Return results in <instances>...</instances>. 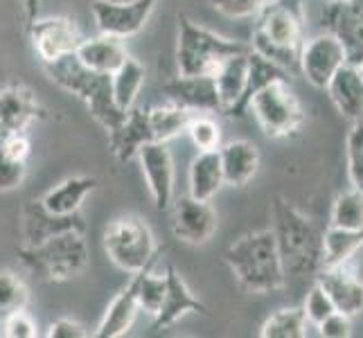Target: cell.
Returning a JSON list of instances; mask_svg holds the SVG:
<instances>
[{"instance_id": "obj_8", "label": "cell", "mask_w": 363, "mask_h": 338, "mask_svg": "<svg viewBox=\"0 0 363 338\" xmlns=\"http://www.w3.org/2000/svg\"><path fill=\"white\" fill-rule=\"evenodd\" d=\"M343 64H347L345 47L332 32L316 34L300 45V72L316 89H325Z\"/></svg>"}, {"instance_id": "obj_35", "label": "cell", "mask_w": 363, "mask_h": 338, "mask_svg": "<svg viewBox=\"0 0 363 338\" xmlns=\"http://www.w3.org/2000/svg\"><path fill=\"white\" fill-rule=\"evenodd\" d=\"M345 162L350 185H352V190L363 194V118L350 122V131L345 137Z\"/></svg>"}, {"instance_id": "obj_37", "label": "cell", "mask_w": 363, "mask_h": 338, "mask_svg": "<svg viewBox=\"0 0 363 338\" xmlns=\"http://www.w3.org/2000/svg\"><path fill=\"white\" fill-rule=\"evenodd\" d=\"M152 269L154 264L143 271L140 286H138V307H140L145 314L156 316L162 305V298H165L167 280H165V275H156Z\"/></svg>"}, {"instance_id": "obj_43", "label": "cell", "mask_w": 363, "mask_h": 338, "mask_svg": "<svg viewBox=\"0 0 363 338\" xmlns=\"http://www.w3.org/2000/svg\"><path fill=\"white\" fill-rule=\"evenodd\" d=\"M318 329L325 338H347L352 334V322H350V316L341 314V311H334V314H330L318 325Z\"/></svg>"}, {"instance_id": "obj_34", "label": "cell", "mask_w": 363, "mask_h": 338, "mask_svg": "<svg viewBox=\"0 0 363 338\" xmlns=\"http://www.w3.org/2000/svg\"><path fill=\"white\" fill-rule=\"evenodd\" d=\"M334 228L345 230H361L363 228V194L357 190H350L336 196L332 205V221Z\"/></svg>"}, {"instance_id": "obj_36", "label": "cell", "mask_w": 363, "mask_h": 338, "mask_svg": "<svg viewBox=\"0 0 363 338\" xmlns=\"http://www.w3.org/2000/svg\"><path fill=\"white\" fill-rule=\"evenodd\" d=\"M30 289L25 282L11 271H0V320H5L9 314L28 307Z\"/></svg>"}, {"instance_id": "obj_47", "label": "cell", "mask_w": 363, "mask_h": 338, "mask_svg": "<svg viewBox=\"0 0 363 338\" xmlns=\"http://www.w3.org/2000/svg\"><path fill=\"white\" fill-rule=\"evenodd\" d=\"M352 5L361 11V14H363V0H352Z\"/></svg>"}, {"instance_id": "obj_27", "label": "cell", "mask_w": 363, "mask_h": 338, "mask_svg": "<svg viewBox=\"0 0 363 338\" xmlns=\"http://www.w3.org/2000/svg\"><path fill=\"white\" fill-rule=\"evenodd\" d=\"M187 179H190V196L199 198V201H210V198L226 185V181H223L219 149L199 152L190 165V176Z\"/></svg>"}, {"instance_id": "obj_13", "label": "cell", "mask_w": 363, "mask_h": 338, "mask_svg": "<svg viewBox=\"0 0 363 338\" xmlns=\"http://www.w3.org/2000/svg\"><path fill=\"white\" fill-rule=\"evenodd\" d=\"M160 93L167 102L192 113H223L212 74H179L162 84Z\"/></svg>"}, {"instance_id": "obj_30", "label": "cell", "mask_w": 363, "mask_h": 338, "mask_svg": "<svg viewBox=\"0 0 363 338\" xmlns=\"http://www.w3.org/2000/svg\"><path fill=\"white\" fill-rule=\"evenodd\" d=\"M147 116H149V124H152L154 140L156 142H167V140H172V137H177V135L187 131V124H190L194 113L167 102L162 106L149 108Z\"/></svg>"}, {"instance_id": "obj_19", "label": "cell", "mask_w": 363, "mask_h": 338, "mask_svg": "<svg viewBox=\"0 0 363 338\" xmlns=\"http://www.w3.org/2000/svg\"><path fill=\"white\" fill-rule=\"evenodd\" d=\"M165 280H167L165 298H162V305L158 309V314L154 316V327L156 329L172 327L174 322L181 320L187 314H206L208 307L199 298L192 295L190 286L185 284V280L177 273V269L167 266Z\"/></svg>"}, {"instance_id": "obj_24", "label": "cell", "mask_w": 363, "mask_h": 338, "mask_svg": "<svg viewBox=\"0 0 363 338\" xmlns=\"http://www.w3.org/2000/svg\"><path fill=\"white\" fill-rule=\"evenodd\" d=\"M291 74L282 70L280 66L271 64L269 59H264L262 55L253 52L250 50L248 52V70H246V86H244V93L240 97V102H237L230 111L228 116L233 118H244L248 113V102L253 99V95H257L262 89H267L269 84H275V81H289Z\"/></svg>"}, {"instance_id": "obj_1", "label": "cell", "mask_w": 363, "mask_h": 338, "mask_svg": "<svg viewBox=\"0 0 363 338\" xmlns=\"http://www.w3.org/2000/svg\"><path fill=\"white\" fill-rule=\"evenodd\" d=\"M278 253L286 275H316L323 264V230L284 198L273 201V225Z\"/></svg>"}, {"instance_id": "obj_38", "label": "cell", "mask_w": 363, "mask_h": 338, "mask_svg": "<svg viewBox=\"0 0 363 338\" xmlns=\"http://www.w3.org/2000/svg\"><path fill=\"white\" fill-rule=\"evenodd\" d=\"M187 135L190 140L194 142V147L199 152H212V149H219V140H221V131H219V124L203 116V113H194L190 124H187Z\"/></svg>"}, {"instance_id": "obj_22", "label": "cell", "mask_w": 363, "mask_h": 338, "mask_svg": "<svg viewBox=\"0 0 363 338\" xmlns=\"http://www.w3.org/2000/svg\"><path fill=\"white\" fill-rule=\"evenodd\" d=\"M143 271L133 273L129 284L124 286V289L113 298V303L108 305L106 314L95 332L97 338H120L131 329L138 311H140V307H138V286H140Z\"/></svg>"}, {"instance_id": "obj_31", "label": "cell", "mask_w": 363, "mask_h": 338, "mask_svg": "<svg viewBox=\"0 0 363 338\" xmlns=\"http://www.w3.org/2000/svg\"><path fill=\"white\" fill-rule=\"evenodd\" d=\"M145 68L135 59L127 57V61L111 74V86H113V99L122 111L135 106V97L145 84Z\"/></svg>"}, {"instance_id": "obj_26", "label": "cell", "mask_w": 363, "mask_h": 338, "mask_svg": "<svg viewBox=\"0 0 363 338\" xmlns=\"http://www.w3.org/2000/svg\"><path fill=\"white\" fill-rule=\"evenodd\" d=\"M97 187L95 176H70L55 185L52 190H48L41 198L45 210L52 215H74L82 210L84 198L89 196Z\"/></svg>"}, {"instance_id": "obj_2", "label": "cell", "mask_w": 363, "mask_h": 338, "mask_svg": "<svg viewBox=\"0 0 363 338\" xmlns=\"http://www.w3.org/2000/svg\"><path fill=\"white\" fill-rule=\"evenodd\" d=\"M223 259L246 293H275L286 282L273 230H255L228 246Z\"/></svg>"}, {"instance_id": "obj_20", "label": "cell", "mask_w": 363, "mask_h": 338, "mask_svg": "<svg viewBox=\"0 0 363 338\" xmlns=\"http://www.w3.org/2000/svg\"><path fill=\"white\" fill-rule=\"evenodd\" d=\"M325 91L330 93L332 104L341 113V118L347 122L363 118V77L357 64H350V61L343 64L334 72Z\"/></svg>"}, {"instance_id": "obj_7", "label": "cell", "mask_w": 363, "mask_h": 338, "mask_svg": "<svg viewBox=\"0 0 363 338\" xmlns=\"http://www.w3.org/2000/svg\"><path fill=\"white\" fill-rule=\"evenodd\" d=\"M248 111H253L259 129L273 140L296 133L305 122V111L291 93L289 81H275L262 89L248 102Z\"/></svg>"}, {"instance_id": "obj_21", "label": "cell", "mask_w": 363, "mask_h": 338, "mask_svg": "<svg viewBox=\"0 0 363 338\" xmlns=\"http://www.w3.org/2000/svg\"><path fill=\"white\" fill-rule=\"evenodd\" d=\"M147 142H156L154 133H152V124H149V116L147 111L131 106L127 111V118L120 124V127L108 133V147L113 156L118 158V162H129L131 158H135L138 149Z\"/></svg>"}, {"instance_id": "obj_40", "label": "cell", "mask_w": 363, "mask_h": 338, "mask_svg": "<svg viewBox=\"0 0 363 338\" xmlns=\"http://www.w3.org/2000/svg\"><path fill=\"white\" fill-rule=\"evenodd\" d=\"M273 0H210V5L215 7L219 14L228 18H248L259 14Z\"/></svg>"}, {"instance_id": "obj_41", "label": "cell", "mask_w": 363, "mask_h": 338, "mask_svg": "<svg viewBox=\"0 0 363 338\" xmlns=\"http://www.w3.org/2000/svg\"><path fill=\"white\" fill-rule=\"evenodd\" d=\"M28 176V165L23 160L11 158L0 147V192H11L23 185Z\"/></svg>"}, {"instance_id": "obj_10", "label": "cell", "mask_w": 363, "mask_h": 338, "mask_svg": "<svg viewBox=\"0 0 363 338\" xmlns=\"http://www.w3.org/2000/svg\"><path fill=\"white\" fill-rule=\"evenodd\" d=\"M156 0H138V3H113V0H95L93 16L99 34L127 39L138 34L154 11Z\"/></svg>"}, {"instance_id": "obj_45", "label": "cell", "mask_w": 363, "mask_h": 338, "mask_svg": "<svg viewBox=\"0 0 363 338\" xmlns=\"http://www.w3.org/2000/svg\"><path fill=\"white\" fill-rule=\"evenodd\" d=\"M86 332L79 322L70 318H59L48 327V338H84Z\"/></svg>"}, {"instance_id": "obj_17", "label": "cell", "mask_w": 363, "mask_h": 338, "mask_svg": "<svg viewBox=\"0 0 363 338\" xmlns=\"http://www.w3.org/2000/svg\"><path fill=\"white\" fill-rule=\"evenodd\" d=\"M316 282L330 295L336 311L350 318L363 311V282L347 269V264L320 269L316 273Z\"/></svg>"}, {"instance_id": "obj_23", "label": "cell", "mask_w": 363, "mask_h": 338, "mask_svg": "<svg viewBox=\"0 0 363 338\" xmlns=\"http://www.w3.org/2000/svg\"><path fill=\"white\" fill-rule=\"evenodd\" d=\"M223 181L233 187H244L259 169V152L253 142L235 140L219 147Z\"/></svg>"}, {"instance_id": "obj_12", "label": "cell", "mask_w": 363, "mask_h": 338, "mask_svg": "<svg viewBox=\"0 0 363 338\" xmlns=\"http://www.w3.org/2000/svg\"><path fill=\"white\" fill-rule=\"evenodd\" d=\"M217 230V212L210 201H199L194 196H181L172 205V232L177 240L201 246L212 240Z\"/></svg>"}, {"instance_id": "obj_16", "label": "cell", "mask_w": 363, "mask_h": 338, "mask_svg": "<svg viewBox=\"0 0 363 338\" xmlns=\"http://www.w3.org/2000/svg\"><path fill=\"white\" fill-rule=\"evenodd\" d=\"M45 108L23 84H9L0 91V133H25L32 122L43 120Z\"/></svg>"}, {"instance_id": "obj_4", "label": "cell", "mask_w": 363, "mask_h": 338, "mask_svg": "<svg viewBox=\"0 0 363 338\" xmlns=\"http://www.w3.org/2000/svg\"><path fill=\"white\" fill-rule=\"evenodd\" d=\"M21 264L45 282H68L89 269V244L84 232L66 230L36 246L18 248Z\"/></svg>"}, {"instance_id": "obj_48", "label": "cell", "mask_w": 363, "mask_h": 338, "mask_svg": "<svg viewBox=\"0 0 363 338\" xmlns=\"http://www.w3.org/2000/svg\"><path fill=\"white\" fill-rule=\"evenodd\" d=\"M357 68H359V72H361V77H363V59L357 64Z\"/></svg>"}, {"instance_id": "obj_14", "label": "cell", "mask_w": 363, "mask_h": 338, "mask_svg": "<svg viewBox=\"0 0 363 338\" xmlns=\"http://www.w3.org/2000/svg\"><path fill=\"white\" fill-rule=\"evenodd\" d=\"M21 230H23V246H36L50 237L66 230L86 232V221L82 212L74 215H52L41 201H28L21 210Z\"/></svg>"}, {"instance_id": "obj_5", "label": "cell", "mask_w": 363, "mask_h": 338, "mask_svg": "<svg viewBox=\"0 0 363 338\" xmlns=\"http://www.w3.org/2000/svg\"><path fill=\"white\" fill-rule=\"evenodd\" d=\"M250 45L226 39L192 23L185 14L179 16L177 66L179 74H212L223 59L248 52Z\"/></svg>"}, {"instance_id": "obj_3", "label": "cell", "mask_w": 363, "mask_h": 338, "mask_svg": "<svg viewBox=\"0 0 363 338\" xmlns=\"http://www.w3.org/2000/svg\"><path fill=\"white\" fill-rule=\"evenodd\" d=\"M43 68L59 89L82 99L91 116L106 129V133H113L127 118V111H122L113 99L111 74L86 68L77 55H66L52 64H43Z\"/></svg>"}, {"instance_id": "obj_18", "label": "cell", "mask_w": 363, "mask_h": 338, "mask_svg": "<svg viewBox=\"0 0 363 338\" xmlns=\"http://www.w3.org/2000/svg\"><path fill=\"white\" fill-rule=\"evenodd\" d=\"M257 30L267 34L271 41L284 45H300L303 43V16L296 0H273L259 11Z\"/></svg>"}, {"instance_id": "obj_29", "label": "cell", "mask_w": 363, "mask_h": 338, "mask_svg": "<svg viewBox=\"0 0 363 338\" xmlns=\"http://www.w3.org/2000/svg\"><path fill=\"white\" fill-rule=\"evenodd\" d=\"M363 246V228L361 230H345L330 225L323 232V264L320 269L343 266L357 255V250Z\"/></svg>"}, {"instance_id": "obj_15", "label": "cell", "mask_w": 363, "mask_h": 338, "mask_svg": "<svg viewBox=\"0 0 363 338\" xmlns=\"http://www.w3.org/2000/svg\"><path fill=\"white\" fill-rule=\"evenodd\" d=\"M323 28L332 32L345 47L350 64L363 59V14L352 3L328 0L323 9Z\"/></svg>"}, {"instance_id": "obj_33", "label": "cell", "mask_w": 363, "mask_h": 338, "mask_svg": "<svg viewBox=\"0 0 363 338\" xmlns=\"http://www.w3.org/2000/svg\"><path fill=\"white\" fill-rule=\"evenodd\" d=\"M262 338H305L307 318L303 309H280L264 320L259 329Z\"/></svg>"}, {"instance_id": "obj_28", "label": "cell", "mask_w": 363, "mask_h": 338, "mask_svg": "<svg viewBox=\"0 0 363 338\" xmlns=\"http://www.w3.org/2000/svg\"><path fill=\"white\" fill-rule=\"evenodd\" d=\"M248 52L223 59L217 66V70L212 72V77H215V84H217L219 99H221V106H223V113H226V116H228V111L240 102V97L244 93L246 70H248Z\"/></svg>"}, {"instance_id": "obj_11", "label": "cell", "mask_w": 363, "mask_h": 338, "mask_svg": "<svg viewBox=\"0 0 363 338\" xmlns=\"http://www.w3.org/2000/svg\"><path fill=\"white\" fill-rule=\"evenodd\" d=\"M138 162L143 167L149 194L158 212L172 208L174 198V160L165 142H147L138 149Z\"/></svg>"}, {"instance_id": "obj_6", "label": "cell", "mask_w": 363, "mask_h": 338, "mask_svg": "<svg viewBox=\"0 0 363 338\" xmlns=\"http://www.w3.org/2000/svg\"><path fill=\"white\" fill-rule=\"evenodd\" d=\"M104 250L113 264L127 273H138L156 264L160 248L156 246L154 232L138 217L113 219L104 228Z\"/></svg>"}, {"instance_id": "obj_46", "label": "cell", "mask_w": 363, "mask_h": 338, "mask_svg": "<svg viewBox=\"0 0 363 338\" xmlns=\"http://www.w3.org/2000/svg\"><path fill=\"white\" fill-rule=\"evenodd\" d=\"M23 5H25V18H28V25H32L36 18H39L41 0H23Z\"/></svg>"}, {"instance_id": "obj_42", "label": "cell", "mask_w": 363, "mask_h": 338, "mask_svg": "<svg viewBox=\"0 0 363 338\" xmlns=\"http://www.w3.org/2000/svg\"><path fill=\"white\" fill-rule=\"evenodd\" d=\"M0 334L7 338H36L39 336V329H36V322L32 320L28 311L21 309L3 320V332Z\"/></svg>"}, {"instance_id": "obj_49", "label": "cell", "mask_w": 363, "mask_h": 338, "mask_svg": "<svg viewBox=\"0 0 363 338\" xmlns=\"http://www.w3.org/2000/svg\"><path fill=\"white\" fill-rule=\"evenodd\" d=\"M113 3H138V0H113Z\"/></svg>"}, {"instance_id": "obj_32", "label": "cell", "mask_w": 363, "mask_h": 338, "mask_svg": "<svg viewBox=\"0 0 363 338\" xmlns=\"http://www.w3.org/2000/svg\"><path fill=\"white\" fill-rule=\"evenodd\" d=\"M303 45V43H300ZM300 45H284V43H275L271 41L267 34H262L257 28L253 32V39H250V50L264 59H269L271 64L280 66L294 77L300 74Z\"/></svg>"}, {"instance_id": "obj_44", "label": "cell", "mask_w": 363, "mask_h": 338, "mask_svg": "<svg viewBox=\"0 0 363 338\" xmlns=\"http://www.w3.org/2000/svg\"><path fill=\"white\" fill-rule=\"evenodd\" d=\"M0 147H3V152L7 156L23 160V162L30 156V140L25 133H5L3 140H0Z\"/></svg>"}, {"instance_id": "obj_25", "label": "cell", "mask_w": 363, "mask_h": 338, "mask_svg": "<svg viewBox=\"0 0 363 338\" xmlns=\"http://www.w3.org/2000/svg\"><path fill=\"white\" fill-rule=\"evenodd\" d=\"M74 55L86 68L104 74H113L129 57L122 45V39L106 34H99L97 39H84Z\"/></svg>"}, {"instance_id": "obj_9", "label": "cell", "mask_w": 363, "mask_h": 338, "mask_svg": "<svg viewBox=\"0 0 363 338\" xmlns=\"http://www.w3.org/2000/svg\"><path fill=\"white\" fill-rule=\"evenodd\" d=\"M28 28L34 52L43 64H52L66 55H74L84 41L79 28L70 18H36Z\"/></svg>"}, {"instance_id": "obj_39", "label": "cell", "mask_w": 363, "mask_h": 338, "mask_svg": "<svg viewBox=\"0 0 363 338\" xmlns=\"http://www.w3.org/2000/svg\"><path fill=\"white\" fill-rule=\"evenodd\" d=\"M303 311H305V318H307V322L316 325V327H318V325H320L325 318H328L330 314H334L336 307H334V303L330 300V295L325 293L323 286L316 282V284L309 289L307 298H305Z\"/></svg>"}]
</instances>
